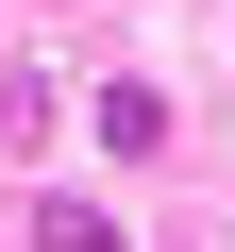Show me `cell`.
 Here are the masks:
<instances>
[{
	"label": "cell",
	"mask_w": 235,
	"mask_h": 252,
	"mask_svg": "<svg viewBox=\"0 0 235 252\" xmlns=\"http://www.w3.org/2000/svg\"><path fill=\"white\" fill-rule=\"evenodd\" d=\"M84 118H101V152H135V168H151V152H168V101H151V84H101V101H84Z\"/></svg>",
	"instance_id": "cell-1"
},
{
	"label": "cell",
	"mask_w": 235,
	"mask_h": 252,
	"mask_svg": "<svg viewBox=\"0 0 235 252\" xmlns=\"http://www.w3.org/2000/svg\"><path fill=\"white\" fill-rule=\"evenodd\" d=\"M34 252H135V235H118L101 202H51V219H34Z\"/></svg>",
	"instance_id": "cell-2"
}]
</instances>
